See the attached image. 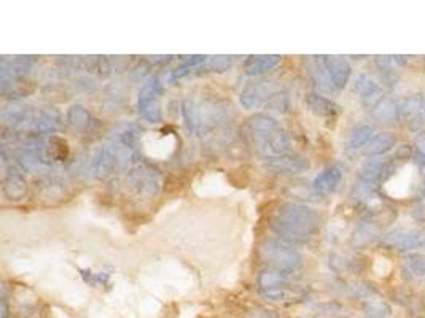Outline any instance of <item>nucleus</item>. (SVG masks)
Masks as SVG:
<instances>
[{
    "label": "nucleus",
    "mask_w": 425,
    "mask_h": 318,
    "mask_svg": "<svg viewBox=\"0 0 425 318\" xmlns=\"http://www.w3.org/2000/svg\"><path fill=\"white\" fill-rule=\"evenodd\" d=\"M271 228L280 239L289 242H301L314 231L315 215L300 204H284L276 212Z\"/></svg>",
    "instance_id": "obj_1"
},
{
    "label": "nucleus",
    "mask_w": 425,
    "mask_h": 318,
    "mask_svg": "<svg viewBox=\"0 0 425 318\" xmlns=\"http://www.w3.org/2000/svg\"><path fill=\"white\" fill-rule=\"evenodd\" d=\"M68 121L76 129H86L91 125L90 112L81 105H72L68 112Z\"/></svg>",
    "instance_id": "obj_16"
},
{
    "label": "nucleus",
    "mask_w": 425,
    "mask_h": 318,
    "mask_svg": "<svg viewBox=\"0 0 425 318\" xmlns=\"http://www.w3.org/2000/svg\"><path fill=\"white\" fill-rule=\"evenodd\" d=\"M336 180H338V173L335 171H329V172H324L320 177L315 178L314 187L317 189H322V191H326V189H330L333 184L336 183Z\"/></svg>",
    "instance_id": "obj_21"
},
{
    "label": "nucleus",
    "mask_w": 425,
    "mask_h": 318,
    "mask_svg": "<svg viewBox=\"0 0 425 318\" xmlns=\"http://www.w3.org/2000/svg\"><path fill=\"white\" fill-rule=\"evenodd\" d=\"M279 63L280 56H250V58L245 61L244 69L247 75L257 76L268 74V72L273 70Z\"/></svg>",
    "instance_id": "obj_11"
},
{
    "label": "nucleus",
    "mask_w": 425,
    "mask_h": 318,
    "mask_svg": "<svg viewBox=\"0 0 425 318\" xmlns=\"http://www.w3.org/2000/svg\"><path fill=\"white\" fill-rule=\"evenodd\" d=\"M261 296H263L266 301H273V302H285L295 297L293 291H291L285 284L274 286V288L261 290Z\"/></svg>",
    "instance_id": "obj_17"
},
{
    "label": "nucleus",
    "mask_w": 425,
    "mask_h": 318,
    "mask_svg": "<svg viewBox=\"0 0 425 318\" xmlns=\"http://www.w3.org/2000/svg\"><path fill=\"white\" fill-rule=\"evenodd\" d=\"M329 69H330V74L333 75V81H335L336 85H342L347 78V65L342 63L341 59H331L329 63Z\"/></svg>",
    "instance_id": "obj_19"
},
{
    "label": "nucleus",
    "mask_w": 425,
    "mask_h": 318,
    "mask_svg": "<svg viewBox=\"0 0 425 318\" xmlns=\"http://www.w3.org/2000/svg\"><path fill=\"white\" fill-rule=\"evenodd\" d=\"M127 183L143 198H155L161 191V173L148 164H139L127 173Z\"/></svg>",
    "instance_id": "obj_4"
},
{
    "label": "nucleus",
    "mask_w": 425,
    "mask_h": 318,
    "mask_svg": "<svg viewBox=\"0 0 425 318\" xmlns=\"http://www.w3.org/2000/svg\"><path fill=\"white\" fill-rule=\"evenodd\" d=\"M194 193L199 198H217V196H227L231 193V188L225 182V178L218 173H209L199 178L194 183Z\"/></svg>",
    "instance_id": "obj_8"
},
{
    "label": "nucleus",
    "mask_w": 425,
    "mask_h": 318,
    "mask_svg": "<svg viewBox=\"0 0 425 318\" xmlns=\"http://www.w3.org/2000/svg\"><path fill=\"white\" fill-rule=\"evenodd\" d=\"M143 148H145L147 155L155 159H166L172 155L176 150V137L172 134L167 136H155L150 134L143 137Z\"/></svg>",
    "instance_id": "obj_10"
},
{
    "label": "nucleus",
    "mask_w": 425,
    "mask_h": 318,
    "mask_svg": "<svg viewBox=\"0 0 425 318\" xmlns=\"http://www.w3.org/2000/svg\"><path fill=\"white\" fill-rule=\"evenodd\" d=\"M59 123H61L59 112H56L54 109H47V110L40 112V114L37 115V118H35L34 125H35V127H37L39 131L50 132V131L58 129Z\"/></svg>",
    "instance_id": "obj_14"
},
{
    "label": "nucleus",
    "mask_w": 425,
    "mask_h": 318,
    "mask_svg": "<svg viewBox=\"0 0 425 318\" xmlns=\"http://www.w3.org/2000/svg\"><path fill=\"white\" fill-rule=\"evenodd\" d=\"M239 102H240V105L247 110L258 109V107L263 105V100H261V97L258 96V92L257 89H255L253 85L245 86L239 96Z\"/></svg>",
    "instance_id": "obj_18"
},
{
    "label": "nucleus",
    "mask_w": 425,
    "mask_h": 318,
    "mask_svg": "<svg viewBox=\"0 0 425 318\" xmlns=\"http://www.w3.org/2000/svg\"><path fill=\"white\" fill-rule=\"evenodd\" d=\"M373 271L377 277H386L392 271V263L387 258H376L373 263Z\"/></svg>",
    "instance_id": "obj_22"
},
{
    "label": "nucleus",
    "mask_w": 425,
    "mask_h": 318,
    "mask_svg": "<svg viewBox=\"0 0 425 318\" xmlns=\"http://www.w3.org/2000/svg\"><path fill=\"white\" fill-rule=\"evenodd\" d=\"M252 318H278V315L273 314V312H266V310H261V312H255Z\"/></svg>",
    "instance_id": "obj_24"
},
{
    "label": "nucleus",
    "mask_w": 425,
    "mask_h": 318,
    "mask_svg": "<svg viewBox=\"0 0 425 318\" xmlns=\"http://www.w3.org/2000/svg\"><path fill=\"white\" fill-rule=\"evenodd\" d=\"M115 167H121L120 159L116 156L114 147L110 143L101 147L99 150L94 153L93 159H91L88 172L93 178H105L115 171Z\"/></svg>",
    "instance_id": "obj_6"
},
{
    "label": "nucleus",
    "mask_w": 425,
    "mask_h": 318,
    "mask_svg": "<svg viewBox=\"0 0 425 318\" xmlns=\"http://www.w3.org/2000/svg\"><path fill=\"white\" fill-rule=\"evenodd\" d=\"M249 134L257 140L261 148L271 155H284L290 147V138L280 127L279 121L271 115L257 114L247 121Z\"/></svg>",
    "instance_id": "obj_2"
},
{
    "label": "nucleus",
    "mask_w": 425,
    "mask_h": 318,
    "mask_svg": "<svg viewBox=\"0 0 425 318\" xmlns=\"http://www.w3.org/2000/svg\"><path fill=\"white\" fill-rule=\"evenodd\" d=\"M3 193L10 199H21L25 194V182L21 173L14 171L5 177Z\"/></svg>",
    "instance_id": "obj_12"
},
{
    "label": "nucleus",
    "mask_w": 425,
    "mask_h": 318,
    "mask_svg": "<svg viewBox=\"0 0 425 318\" xmlns=\"http://www.w3.org/2000/svg\"><path fill=\"white\" fill-rule=\"evenodd\" d=\"M261 255L266 263L269 264V269L276 271V273L289 275L300 266V255L296 251L285 247L284 244L278 242V240H266L261 248Z\"/></svg>",
    "instance_id": "obj_3"
},
{
    "label": "nucleus",
    "mask_w": 425,
    "mask_h": 318,
    "mask_svg": "<svg viewBox=\"0 0 425 318\" xmlns=\"http://www.w3.org/2000/svg\"><path fill=\"white\" fill-rule=\"evenodd\" d=\"M231 65V59L228 56H212L211 58V69L214 72H227Z\"/></svg>",
    "instance_id": "obj_23"
},
{
    "label": "nucleus",
    "mask_w": 425,
    "mask_h": 318,
    "mask_svg": "<svg viewBox=\"0 0 425 318\" xmlns=\"http://www.w3.org/2000/svg\"><path fill=\"white\" fill-rule=\"evenodd\" d=\"M265 167L278 173H300L307 169V159L300 155L269 156Z\"/></svg>",
    "instance_id": "obj_9"
},
{
    "label": "nucleus",
    "mask_w": 425,
    "mask_h": 318,
    "mask_svg": "<svg viewBox=\"0 0 425 318\" xmlns=\"http://www.w3.org/2000/svg\"><path fill=\"white\" fill-rule=\"evenodd\" d=\"M414 178H416V167L413 164H406V166L400 169L397 176H393L391 180L384 184V191L393 199H403L411 193Z\"/></svg>",
    "instance_id": "obj_7"
},
{
    "label": "nucleus",
    "mask_w": 425,
    "mask_h": 318,
    "mask_svg": "<svg viewBox=\"0 0 425 318\" xmlns=\"http://www.w3.org/2000/svg\"><path fill=\"white\" fill-rule=\"evenodd\" d=\"M204 61H206V56H193V58H188L185 63L180 65V67H177L176 70H174L172 78H180V76L187 75L189 70H191L193 67H196V65L199 64H203Z\"/></svg>",
    "instance_id": "obj_20"
},
{
    "label": "nucleus",
    "mask_w": 425,
    "mask_h": 318,
    "mask_svg": "<svg viewBox=\"0 0 425 318\" xmlns=\"http://www.w3.org/2000/svg\"><path fill=\"white\" fill-rule=\"evenodd\" d=\"M182 115L185 120V125L191 134H201V123H199V110L198 105L191 100H185L182 105Z\"/></svg>",
    "instance_id": "obj_15"
},
{
    "label": "nucleus",
    "mask_w": 425,
    "mask_h": 318,
    "mask_svg": "<svg viewBox=\"0 0 425 318\" xmlns=\"http://www.w3.org/2000/svg\"><path fill=\"white\" fill-rule=\"evenodd\" d=\"M161 83L160 80L152 78L143 85L139 94V112L141 115L150 123H160L163 120V112L160 105Z\"/></svg>",
    "instance_id": "obj_5"
},
{
    "label": "nucleus",
    "mask_w": 425,
    "mask_h": 318,
    "mask_svg": "<svg viewBox=\"0 0 425 318\" xmlns=\"http://www.w3.org/2000/svg\"><path fill=\"white\" fill-rule=\"evenodd\" d=\"M3 120L10 123V125L13 126H19V125H25L28 121H32V114H30V110L28 107L24 105H12L7 107V109L3 110Z\"/></svg>",
    "instance_id": "obj_13"
}]
</instances>
